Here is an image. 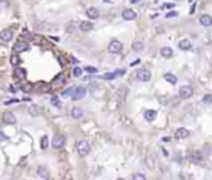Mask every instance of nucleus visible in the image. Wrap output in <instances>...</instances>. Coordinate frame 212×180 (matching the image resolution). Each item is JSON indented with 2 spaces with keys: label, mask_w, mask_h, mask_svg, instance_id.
<instances>
[{
  "label": "nucleus",
  "mask_w": 212,
  "mask_h": 180,
  "mask_svg": "<svg viewBox=\"0 0 212 180\" xmlns=\"http://www.w3.org/2000/svg\"><path fill=\"white\" fill-rule=\"evenodd\" d=\"M86 93H87V91H86V88H84V87H82V86L77 87V88L75 89L73 94H72V100H73V101L82 100V98H84V96H86Z\"/></svg>",
  "instance_id": "nucleus-6"
},
{
  "label": "nucleus",
  "mask_w": 212,
  "mask_h": 180,
  "mask_svg": "<svg viewBox=\"0 0 212 180\" xmlns=\"http://www.w3.org/2000/svg\"><path fill=\"white\" fill-rule=\"evenodd\" d=\"M133 180H146L145 175L144 174H140V173H138V174H135L133 176Z\"/></svg>",
  "instance_id": "nucleus-34"
},
{
  "label": "nucleus",
  "mask_w": 212,
  "mask_h": 180,
  "mask_svg": "<svg viewBox=\"0 0 212 180\" xmlns=\"http://www.w3.org/2000/svg\"><path fill=\"white\" fill-rule=\"evenodd\" d=\"M20 88H21V91H23V92L29 93V92L31 91V89H32V85L29 83V82H26V83H23V85H21Z\"/></svg>",
  "instance_id": "nucleus-25"
},
{
  "label": "nucleus",
  "mask_w": 212,
  "mask_h": 180,
  "mask_svg": "<svg viewBox=\"0 0 212 180\" xmlns=\"http://www.w3.org/2000/svg\"><path fill=\"white\" fill-rule=\"evenodd\" d=\"M20 56L18 53H12L11 56H10V64L12 65V66H18L19 64H20Z\"/></svg>",
  "instance_id": "nucleus-24"
},
{
  "label": "nucleus",
  "mask_w": 212,
  "mask_h": 180,
  "mask_svg": "<svg viewBox=\"0 0 212 180\" xmlns=\"http://www.w3.org/2000/svg\"><path fill=\"white\" fill-rule=\"evenodd\" d=\"M71 116H72V118H75V119H80L83 117V109L80 107H73L72 110H71Z\"/></svg>",
  "instance_id": "nucleus-18"
},
{
  "label": "nucleus",
  "mask_w": 212,
  "mask_h": 180,
  "mask_svg": "<svg viewBox=\"0 0 212 180\" xmlns=\"http://www.w3.org/2000/svg\"><path fill=\"white\" fill-rule=\"evenodd\" d=\"M75 87H69V88H67L66 89V91H63L62 92V94L63 96H71V97H72V94H73V92H75Z\"/></svg>",
  "instance_id": "nucleus-33"
},
{
  "label": "nucleus",
  "mask_w": 212,
  "mask_h": 180,
  "mask_svg": "<svg viewBox=\"0 0 212 180\" xmlns=\"http://www.w3.org/2000/svg\"><path fill=\"white\" fill-rule=\"evenodd\" d=\"M29 113L31 114V116H34V117H36V116H39V108H37V106H35V105H32V106H30L29 107Z\"/></svg>",
  "instance_id": "nucleus-28"
},
{
  "label": "nucleus",
  "mask_w": 212,
  "mask_h": 180,
  "mask_svg": "<svg viewBox=\"0 0 212 180\" xmlns=\"http://www.w3.org/2000/svg\"><path fill=\"white\" fill-rule=\"evenodd\" d=\"M66 143V139L63 135H60V134H56L53 138H52V147L56 148V149H60L62 148L63 145Z\"/></svg>",
  "instance_id": "nucleus-5"
},
{
  "label": "nucleus",
  "mask_w": 212,
  "mask_h": 180,
  "mask_svg": "<svg viewBox=\"0 0 212 180\" xmlns=\"http://www.w3.org/2000/svg\"><path fill=\"white\" fill-rule=\"evenodd\" d=\"M189 160H191L194 163H199L202 160V155L199 153V151H192V153H190L189 154Z\"/></svg>",
  "instance_id": "nucleus-21"
},
{
  "label": "nucleus",
  "mask_w": 212,
  "mask_h": 180,
  "mask_svg": "<svg viewBox=\"0 0 212 180\" xmlns=\"http://www.w3.org/2000/svg\"><path fill=\"white\" fill-rule=\"evenodd\" d=\"M156 110H153V109H149V110H145V113H144V118L146 121H149V122H153L155 121V118H156Z\"/></svg>",
  "instance_id": "nucleus-20"
},
{
  "label": "nucleus",
  "mask_w": 212,
  "mask_h": 180,
  "mask_svg": "<svg viewBox=\"0 0 212 180\" xmlns=\"http://www.w3.org/2000/svg\"><path fill=\"white\" fill-rule=\"evenodd\" d=\"M175 16H178V11H171L166 14V18H175Z\"/></svg>",
  "instance_id": "nucleus-35"
},
{
  "label": "nucleus",
  "mask_w": 212,
  "mask_h": 180,
  "mask_svg": "<svg viewBox=\"0 0 212 180\" xmlns=\"http://www.w3.org/2000/svg\"><path fill=\"white\" fill-rule=\"evenodd\" d=\"M187 137H189V130L183 127L179 128L175 133V138H178V139H185V138H187Z\"/></svg>",
  "instance_id": "nucleus-16"
},
{
  "label": "nucleus",
  "mask_w": 212,
  "mask_h": 180,
  "mask_svg": "<svg viewBox=\"0 0 212 180\" xmlns=\"http://www.w3.org/2000/svg\"><path fill=\"white\" fill-rule=\"evenodd\" d=\"M12 36H14L12 31L8 30V29H5L0 32V39H1V41H4V42H9V41L12 39Z\"/></svg>",
  "instance_id": "nucleus-11"
},
{
  "label": "nucleus",
  "mask_w": 212,
  "mask_h": 180,
  "mask_svg": "<svg viewBox=\"0 0 212 180\" xmlns=\"http://www.w3.org/2000/svg\"><path fill=\"white\" fill-rule=\"evenodd\" d=\"M162 140H164V142H169V140H170V138H167V137H165V138H164V139H162Z\"/></svg>",
  "instance_id": "nucleus-36"
},
{
  "label": "nucleus",
  "mask_w": 212,
  "mask_h": 180,
  "mask_svg": "<svg viewBox=\"0 0 212 180\" xmlns=\"http://www.w3.org/2000/svg\"><path fill=\"white\" fill-rule=\"evenodd\" d=\"M82 73H83V70H82L81 67L77 66V67L73 68V76H75V77H81Z\"/></svg>",
  "instance_id": "nucleus-30"
},
{
  "label": "nucleus",
  "mask_w": 212,
  "mask_h": 180,
  "mask_svg": "<svg viewBox=\"0 0 212 180\" xmlns=\"http://www.w3.org/2000/svg\"><path fill=\"white\" fill-rule=\"evenodd\" d=\"M164 78L167 82H170L171 85H176V82H178V77H176L175 75H173V73H165L164 75Z\"/></svg>",
  "instance_id": "nucleus-23"
},
{
  "label": "nucleus",
  "mask_w": 212,
  "mask_h": 180,
  "mask_svg": "<svg viewBox=\"0 0 212 180\" xmlns=\"http://www.w3.org/2000/svg\"><path fill=\"white\" fill-rule=\"evenodd\" d=\"M86 15L91 20H94V19H97L98 16H99V10H98L97 8H94V6H91V8H88L86 10Z\"/></svg>",
  "instance_id": "nucleus-10"
},
{
  "label": "nucleus",
  "mask_w": 212,
  "mask_h": 180,
  "mask_svg": "<svg viewBox=\"0 0 212 180\" xmlns=\"http://www.w3.org/2000/svg\"><path fill=\"white\" fill-rule=\"evenodd\" d=\"M37 174H39L40 178L45 179V180L50 179V171H48L47 168H45V167H39L37 168Z\"/></svg>",
  "instance_id": "nucleus-17"
},
{
  "label": "nucleus",
  "mask_w": 212,
  "mask_h": 180,
  "mask_svg": "<svg viewBox=\"0 0 212 180\" xmlns=\"http://www.w3.org/2000/svg\"><path fill=\"white\" fill-rule=\"evenodd\" d=\"M3 122L6 124H15L16 123V117L12 112H4L3 113Z\"/></svg>",
  "instance_id": "nucleus-8"
},
{
  "label": "nucleus",
  "mask_w": 212,
  "mask_h": 180,
  "mask_svg": "<svg viewBox=\"0 0 212 180\" xmlns=\"http://www.w3.org/2000/svg\"><path fill=\"white\" fill-rule=\"evenodd\" d=\"M118 180H124V179H118Z\"/></svg>",
  "instance_id": "nucleus-37"
},
{
  "label": "nucleus",
  "mask_w": 212,
  "mask_h": 180,
  "mask_svg": "<svg viewBox=\"0 0 212 180\" xmlns=\"http://www.w3.org/2000/svg\"><path fill=\"white\" fill-rule=\"evenodd\" d=\"M14 77L20 80V81H23L26 78V71H25V68H21V67H16L15 70H14Z\"/></svg>",
  "instance_id": "nucleus-12"
},
{
  "label": "nucleus",
  "mask_w": 212,
  "mask_h": 180,
  "mask_svg": "<svg viewBox=\"0 0 212 180\" xmlns=\"http://www.w3.org/2000/svg\"><path fill=\"white\" fill-rule=\"evenodd\" d=\"M51 105L55 106V107H57V108L61 107V102L58 101V97H57V96H52V98H51Z\"/></svg>",
  "instance_id": "nucleus-29"
},
{
  "label": "nucleus",
  "mask_w": 212,
  "mask_h": 180,
  "mask_svg": "<svg viewBox=\"0 0 212 180\" xmlns=\"http://www.w3.org/2000/svg\"><path fill=\"white\" fill-rule=\"evenodd\" d=\"M84 71H86L87 73H97L98 72V70L93 66H86L84 67Z\"/></svg>",
  "instance_id": "nucleus-32"
},
{
  "label": "nucleus",
  "mask_w": 212,
  "mask_h": 180,
  "mask_svg": "<svg viewBox=\"0 0 212 180\" xmlns=\"http://www.w3.org/2000/svg\"><path fill=\"white\" fill-rule=\"evenodd\" d=\"M133 50L134 51H137V52H140V51H143L144 50V44H143V41H134L133 42Z\"/></svg>",
  "instance_id": "nucleus-22"
},
{
  "label": "nucleus",
  "mask_w": 212,
  "mask_h": 180,
  "mask_svg": "<svg viewBox=\"0 0 212 180\" xmlns=\"http://www.w3.org/2000/svg\"><path fill=\"white\" fill-rule=\"evenodd\" d=\"M80 29H81V31H83V32H88V31H91L92 29H93V24H92L91 21H81L80 23Z\"/></svg>",
  "instance_id": "nucleus-19"
},
{
  "label": "nucleus",
  "mask_w": 212,
  "mask_h": 180,
  "mask_svg": "<svg viewBox=\"0 0 212 180\" xmlns=\"http://www.w3.org/2000/svg\"><path fill=\"white\" fill-rule=\"evenodd\" d=\"M122 50H123V45H122L121 41H118V40H113L108 45V52L109 53H113V55L121 53Z\"/></svg>",
  "instance_id": "nucleus-2"
},
{
  "label": "nucleus",
  "mask_w": 212,
  "mask_h": 180,
  "mask_svg": "<svg viewBox=\"0 0 212 180\" xmlns=\"http://www.w3.org/2000/svg\"><path fill=\"white\" fill-rule=\"evenodd\" d=\"M200 24L205 27H208V26H212V16L208 15V14H205L200 18Z\"/></svg>",
  "instance_id": "nucleus-13"
},
{
  "label": "nucleus",
  "mask_w": 212,
  "mask_h": 180,
  "mask_svg": "<svg viewBox=\"0 0 212 180\" xmlns=\"http://www.w3.org/2000/svg\"><path fill=\"white\" fill-rule=\"evenodd\" d=\"M76 148H77V151H78V154L81 157H86L91 151V145L87 140H78L76 144Z\"/></svg>",
  "instance_id": "nucleus-1"
},
{
  "label": "nucleus",
  "mask_w": 212,
  "mask_h": 180,
  "mask_svg": "<svg viewBox=\"0 0 212 180\" xmlns=\"http://www.w3.org/2000/svg\"><path fill=\"white\" fill-rule=\"evenodd\" d=\"M122 16H123L124 20H126V21H130V20H134L137 18V12L132 9H125L122 14Z\"/></svg>",
  "instance_id": "nucleus-9"
},
{
  "label": "nucleus",
  "mask_w": 212,
  "mask_h": 180,
  "mask_svg": "<svg viewBox=\"0 0 212 180\" xmlns=\"http://www.w3.org/2000/svg\"><path fill=\"white\" fill-rule=\"evenodd\" d=\"M160 55H161L162 57L169 59V57H171L173 55H174V51H173V48H171V47L164 46V47H161V48H160Z\"/></svg>",
  "instance_id": "nucleus-15"
},
{
  "label": "nucleus",
  "mask_w": 212,
  "mask_h": 180,
  "mask_svg": "<svg viewBox=\"0 0 212 180\" xmlns=\"http://www.w3.org/2000/svg\"><path fill=\"white\" fill-rule=\"evenodd\" d=\"M179 94H180L181 98L187 100V98H190V97L194 94V88L191 86H187V85L186 86H182L180 88V91H179Z\"/></svg>",
  "instance_id": "nucleus-4"
},
{
  "label": "nucleus",
  "mask_w": 212,
  "mask_h": 180,
  "mask_svg": "<svg viewBox=\"0 0 212 180\" xmlns=\"http://www.w3.org/2000/svg\"><path fill=\"white\" fill-rule=\"evenodd\" d=\"M119 75V72H110V73H104L103 76H102V78H104V80H109V81H112V80H114L117 76Z\"/></svg>",
  "instance_id": "nucleus-26"
},
{
  "label": "nucleus",
  "mask_w": 212,
  "mask_h": 180,
  "mask_svg": "<svg viewBox=\"0 0 212 180\" xmlns=\"http://www.w3.org/2000/svg\"><path fill=\"white\" fill-rule=\"evenodd\" d=\"M191 47H192V42L190 40H187V39H183V40H181L180 42H179V48H180V50H182V51H187Z\"/></svg>",
  "instance_id": "nucleus-14"
},
{
  "label": "nucleus",
  "mask_w": 212,
  "mask_h": 180,
  "mask_svg": "<svg viewBox=\"0 0 212 180\" xmlns=\"http://www.w3.org/2000/svg\"><path fill=\"white\" fill-rule=\"evenodd\" d=\"M137 77L141 82H148L151 78V73L149 70H146V68H140V70L137 71Z\"/></svg>",
  "instance_id": "nucleus-3"
},
{
  "label": "nucleus",
  "mask_w": 212,
  "mask_h": 180,
  "mask_svg": "<svg viewBox=\"0 0 212 180\" xmlns=\"http://www.w3.org/2000/svg\"><path fill=\"white\" fill-rule=\"evenodd\" d=\"M202 103H205V105H211V103H212V94H206V96H203Z\"/></svg>",
  "instance_id": "nucleus-31"
},
{
  "label": "nucleus",
  "mask_w": 212,
  "mask_h": 180,
  "mask_svg": "<svg viewBox=\"0 0 212 180\" xmlns=\"http://www.w3.org/2000/svg\"><path fill=\"white\" fill-rule=\"evenodd\" d=\"M27 48H29V44L27 42H25V41H18V42L12 46V51L15 53H19V52L26 51Z\"/></svg>",
  "instance_id": "nucleus-7"
},
{
  "label": "nucleus",
  "mask_w": 212,
  "mask_h": 180,
  "mask_svg": "<svg viewBox=\"0 0 212 180\" xmlns=\"http://www.w3.org/2000/svg\"><path fill=\"white\" fill-rule=\"evenodd\" d=\"M40 145H41V149H47V147H48V137L47 135H44L41 138Z\"/></svg>",
  "instance_id": "nucleus-27"
}]
</instances>
